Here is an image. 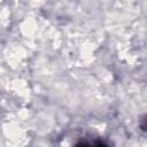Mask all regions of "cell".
<instances>
[{
	"label": "cell",
	"instance_id": "6da1fadb",
	"mask_svg": "<svg viewBox=\"0 0 147 147\" xmlns=\"http://www.w3.org/2000/svg\"><path fill=\"white\" fill-rule=\"evenodd\" d=\"M75 147H109L105 141L100 139H94V140H82L76 144Z\"/></svg>",
	"mask_w": 147,
	"mask_h": 147
}]
</instances>
